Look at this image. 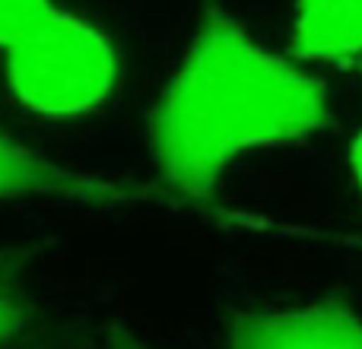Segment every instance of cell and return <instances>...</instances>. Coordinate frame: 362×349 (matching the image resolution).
Segmentation results:
<instances>
[{
  "mask_svg": "<svg viewBox=\"0 0 362 349\" xmlns=\"http://www.w3.org/2000/svg\"><path fill=\"white\" fill-rule=\"evenodd\" d=\"M327 121L325 86L216 10L204 16L153 108L150 146L172 191L204 197L242 156L302 143Z\"/></svg>",
  "mask_w": 362,
  "mask_h": 349,
  "instance_id": "6da1fadb",
  "label": "cell"
},
{
  "mask_svg": "<svg viewBox=\"0 0 362 349\" xmlns=\"http://www.w3.org/2000/svg\"><path fill=\"white\" fill-rule=\"evenodd\" d=\"M13 99L42 118H83L118 86V54L86 19L51 10L4 51Z\"/></svg>",
  "mask_w": 362,
  "mask_h": 349,
  "instance_id": "7a4b0ae2",
  "label": "cell"
},
{
  "mask_svg": "<svg viewBox=\"0 0 362 349\" xmlns=\"http://www.w3.org/2000/svg\"><path fill=\"white\" fill-rule=\"evenodd\" d=\"M95 324L19 244H0V349H93Z\"/></svg>",
  "mask_w": 362,
  "mask_h": 349,
  "instance_id": "3957f363",
  "label": "cell"
},
{
  "mask_svg": "<svg viewBox=\"0 0 362 349\" xmlns=\"http://www.w3.org/2000/svg\"><path fill=\"white\" fill-rule=\"evenodd\" d=\"M13 200H51L105 210L137 203L144 200V191L127 181L61 162L0 124V203Z\"/></svg>",
  "mask_w": 362,
  "mask_h": 349,
  "instance_id": "277c9868",
  "label": "cell"
},
{
  "mask_svg": "<svg viewBox=\"0 0 362 349\" xmlns=\"http://www.w3.org/2000/svg\"><path fill=\"white\" fill-rule=\"evenodd\" d=\"M229 349H362V318L337 302L255 308L232 318Z\"/></svg>",
  "mask_w": 362,
  "mask_h": 349,
  "instance_id": "5b68a950",
  "label": "cell"
},
{
  "mask_svg": "<svg viewBox=\"0 0 362 349\" xmlns=\"http://www.w3.org/2000/svg\"><path fill=\"white\" fill-rule=\"evenodd\" d=\"M293 48L321 64L362 57V0H299Z\"/></svg>",
  "mask_w": 362,
  "mask_h": 349,
  "instance_id": "8992f818",
  "label": "cell"
},
{
  "mask_svg": "<svg viewBox=\"0 0 362 349\" xmlns=\"http://www.w3.org/2000/svg\"><path fill=\"white\" fill-rule=\"evenodd\" d=\"M51 10H54L51 0H0V51L16 45Z\"/></svg>",
  "mask_w": 362,
  "mask_h": 349,
  "instance_id": "52a82bcc",
  "label": "cell"
},
{
  "mask_svg": "<svg viewBox=\"0 0 362 349\" xmlns=\"http://www.w3.org/2000/svg\"><path fill=\"white\" fill-rule=\"evenodd\" d=\"M105 349H153L150 343H144V340H137L134 333L121 331V327H105Z\"/></svg>",
  "mask_w": 362,
  "mask_h": 349,
  "instance_id": "ba28073f",
  "label": "cell"
},
{
  "mask_svg": "<svg viewBox=\"0 0 362 349\" xmlns=\"http://www.w3.org/2000/svg\"><path fill=\"white\" fill-rule=\"evenodd\" d=\"M350 169H353V178H356V184L362 191V131L356 134V140H353V146H350Z\"/></svg>",
  "mask_w": 362,
  "mask_h": 349,
  "instance_id": "9c48e42d",
  "label": "cell"
}]
</instances>
